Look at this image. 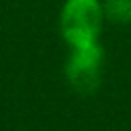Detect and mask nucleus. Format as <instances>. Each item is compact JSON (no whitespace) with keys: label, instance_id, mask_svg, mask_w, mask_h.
I'll list each match as a JSON object with an SVG mask.
<instances>
[{"label":"nucleus","instance_id":"obj_1","mask_svg":"<svg viewBox=\"0 0 131 131\" xmlns=\"http://www.w3.org/2000/svg\"><path fill=\"white\" fill-rule=\"evenodd\" d=\"M104 8L98 0H66L60 14V29L71 48L96 42Z\"/></svg>","mask_w":131,"mask_h":131},{"label":"nucleus","instance_id":"obj_3","mask_svg":"<svg viewBox=\"0 0 131 131\" xmlns=\"http://www.w3.org/2000/svg\"><path fill=\"white\" fill-rule=\"evenodd\" d=\"M104 16L116 23L131 21V0H104Z\"/></svg>","mask_w":131,"mask_h":131},{"label":"nucleus","instance_id":"obj_2","mask_svg":"<svg viewBox=\"0 0 131 131\" xmlns=\"http://www.w3.org/2000/svg\"><path fill=\"white\" fill-rule=\"evenodd\" d=\"M104 52L94 42L89 46L73 48V54L66 64V75L75 91L79 93H93L100 85Z\"/></svg>","mask_w":131,"mask_h":131}]
</instances>
